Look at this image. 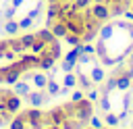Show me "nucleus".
<instances>
[{"instance_id":"obj_1","label":"nucleus","mask_w":133,"mask_h":129,"mask_svg":"<svg viewBox=\"0 0 133 129\" xmlns=\"http://www.w3.org/2000/svg\"><path fill=\"white\" fill-rule=\"evenodd\" d=\"M75 119L77 121H81L83 125L85 123H89V119H91V114H94V102H89L87 98H83L81 102H75Z\"/></svg>"},{"instance_id":"obj_2","label":"nucleus","mask_w":133,"mask_h":129,"mask_svg":"<svg viewBox=\"0 0 133 129\" xmlns=\"http://www.w3.org/2000/svg\"><path fill=\"white\" fill-rule=\"evenodd\" d=\"M89 10H91V15H94L100 23H108V19H110V8H108V4H104V2H94V4L89 6Z\"/></svg>"},{"instance_id":"obj_3","label":"nucleus","mask_w":133,"mask_h":129,"mask_svg":"<svg viewBox=\"0 0 133 129\" xmlns=\"http://www.w3.org/2000/svg\"><path fill=\"white\" fill-rule=\"evenodd\" d=\"M25 100L29 102V106H35V108H39V106H44L46 104V100H48V94L44 92V89H31L27 96H25Z\"/></svg>"},{"instance_id":"obj_4","label":"nucleus","mask_w":133,"mask_h":129,"mask_svg":"<svg viewBox=\"0 0 133 129\" xmlns=\"http://www.w3.org/2000/svg\"><path fill=\"white\" fill-rule=\"evenodd\" d=\"M42 54H48V56H52L54 60H60V58H62V50H60V42H58V40H54L52 44H48V46H46V50H44Z\"/></svg>"},{"instance_id":"obj_5","label":"nucleus","mask_w":133,"mask_h":129,"mask_svg":"<svg viewBox=\"0 0 133 129\" xmlns=\"http://www.w3.org/2000/svg\"><path fill=\"white\" fill-rule=\"evenodd\" d=\"M23 117H25V121H27V125H31V123H39V121H44V112H42V110H37L35 106H31L29 110H25V112H23Z\"/></svg>"},{"instance_id":"obj_6","label":"nucleus","mask_w":133,"mask_h":129,"mask_svg":"<svg viewBox=\"0 0 133 129\" xmlns=\"http://www.w3.org/2000/svg\"><path fill=\"white\" fill-rule=\"evenodd\" d=\"M29 92H31V85H29V81H25V79H19V81L12 85V94H17V96H21V98H25Z\"/></svg>"},{"instance_id":"obj_7","label":"nucleus","mask_w":133,"mask_h":129,"mask_svg":"<svg viewBox=\"0 0 133 129\" xmlns=\"http://www.w3.org/2000/svg\"><path fill=\"white\" fill-rule=\"evenodd\" d=\"M89 79H91L96 85H100V83L106 79V73H104V69H102L100 64H94V67H91V71H89Z\"/></svg>"},{"instance_id":"obj_8","label":"nucleus","mask_w":133,"mask_h":129,"mask_svg":"<svg viewBox=\"0 0 133 129\" xmlns=\"http://www.w3.org/2000/svg\"><path fill=\"white\" fill-rule=\"evenodd\" d=\"M31 81H33V85H35L37 89H44L46 83H48V75H46L44 71H33V73H31Z\"/></svg>"},{"instance_id":"obj_9","label":"nucleus","mask_w":133,"mask_h":129,"mask_svg":"<svg viewBox=\"0 0 133 129\" xmlns=\"http://www.w3.org/2000/svg\"><path fill=\"white\" fill-rule=\"evenodd\" d=\"M46 117H48V119H50V123H54V125H62V123L66 121V117H64V112H62V108H60V106H58V108H52Z\"/></svg>"},{"instance_id":"obj_10","label":"nucleus","mask_w":133,"mask_h":129,"mask_svg":"<svg viewBox=\"0 0 133 129\" xmlns=\"http://www.w3.org/2000/svg\"><path fill=\"white\" fill-rule=\"evenodd\" d=\"M35 37H37V40H42V42H46V44H52L54 40H58V37L52 33V29H48V27L37 29V31H35Z\"/></svg>"},{"instance_id":"obj_11","label":"nucleus","mask_w":133,"mask_h":129,"mask_svg":"<svg viewBox=\"0 0 133 129\" xmlns=\"http://www.w3.org/2000/svg\"><path fill=\"white\" fill-rule=\"evenodd\" d=\"M6 108H8L12 114H17V110H21V96L10 94V96L6 98Z\"/></svg>"},{"instance_id":"obj_12","label":"nucleus","mask_w":133,"mask_h":129,"mask_svg":"<svg viewBox=\"0 0 133 129\" xmlns=\"http://www.w3.org/2000/svg\"><path fill=\"white\" fill-rule=\"evenodd\" d=\"M50 29H52V33H54L58 40H62V37L69 33V29H66V23H64V21H58V19H56V23H54Z\"/></svg>"},{"instance_id":"obj_13","label":"nucleus","mask_w":133,"mask_h":129,"mask_svg":"<svg viewBox=\"0 0 133 129\" xmlns=\"http://www.w3.org/2000/svg\"><path fill=\"white\" fill-rule=\"evenodd\" d=\"M8 129H27V121H25L23 112H21V114H15V117L10 119V123H8Z\"/></svg>"},{"instance_id":"obj_14","label":"nucleus","mask_w":133,"mask_h":129,"mask_svg":"<svg viewBox=\"0 0 133 129\" xmlns=\"http://www.w3.org/2000/svg\"><path fill=\"white\" fill-rule=\"evenodd\" d=\"M56 64V60L52 58V56H48V54H39V71H50L52 67Z\"/></svg>"},{"instance_id":"obj_15","label":"nucleus","mask_w":133,"mask_h":129,"mask_svg":"<svg viewBox=\"0 0 133 129\" xmlns=\"http://www.w3.org/2000/svg\"><path fill=\"white\" fill-rule=\"evenodd\" d=\"M77 85H79V89H83V92H87V89H91V85H94V81L89 79V75H83V73H77Z\"/></svg>"},{"instance_id":"obj_16","label":"nucleus","mask_w":133,"mask_h":129,"mask_svg":"<svg viewBox=\"0 0 133 129\" xmlns=\"http://www.w3.org/2000/svg\"><path fill=\"white\" fill-rule=\"evenodd\" d=\"M100 110L106 114V112H112V100H110V94H100Z\"/></svg>"},{"instance_id":"obj_17","label":"nucleus","mask_w":133,"mask_h":129,"mask_svg":"<svg viewBox=\"0 0 133 129\" xmlns=\"http://www.w3.org/2000/svg\"><path fill=\"white\" fill-rule=\"evenodd\" d=\"M8 35H17L21 29H19V21L17 19H8V21H4V27H2Z\"/></svg>"},{"instance_id":"obj_18","label":"nucleus","mask_w":133,"mask_h":129,"mask_svg":"<svg viewBox=\"0 0 133 129\" xmlns=\"http://www.w3.org/2000/svg\"><path fill=\"white\" fill-rule=\"evenodd\" d=\"M19 40H21V44L25 46V50H29V48L33 46V42H35V31H29V33H23V35H19Z\"/></svg>"},{"instance_id":"obj_19","label":"nucleus","mask_w":133,"mask_h":129,"mask_svg":"<svg viewBox=\"0 0 133 129\" xmlns=\"http://www.w3.org/2000/svg\"><path fill=\"white\" fill-rule=\"evenodd\" d=\"M46 94L50 96V98H54V96H58V92H60V85L54 81V79H48V83H46Z\"/></svg>"},{"instance_id":"obj_20","label":"nucleus","mask_w":133,"mask_h":129,"mask_svg":"<svg viewBox=\"0 0 133 129\" xmlns=\"http://www.w3.org/2000/svg\"><path fill=\"white\" fill-rule=\"evenodd\" d=\"M60 108H62V112H64V117H66V119H75V108H77V106H75V102H71V100H69V102H64Z\"/></svg>"},{"instance_id":"obj_21","label":"nucleus","mask_w":133,"mask_h":129,"mask_svg":"<svg viewBox=\"0 0 133 129\" xmlns=\"http://www.w3.org/2000/svg\"><path fill=\"white\" fill-rule=\"evenodd\" d=\"M62 85H66V87H75L77 85V75L71 71V73H64V77H62Z\"/></svg>"},{"instance_id":"obj_22","label":"nucleus","mask_w":133,"mask_h":129,"mask_svg":"<svg viewBox=\"0 0 133 129\" xmlns=\"http://www.w3.org/2000/svg\"><path fill=\"white\" fill-rule=\"evenodd\" d=\"M129 87H131V79L127 75L116 77V89H129Z\"/></svg>"},{"instance_id":"obj_23","label":"nucleus","mask_w":133,"mask_h":129,"mask_svg":"<svg viewBox=\"0 0 133 129\" xmlns=\"http://www.w3.org/2000/svg\"><path fill=\"white\" fill-rule=\"evenodd\" d=\"M104 123H106L108 127H116V125L121 123V119H118V114H114V112H106V117H104Z\"/></svg>"},{"instance_id":"obj_24","label":"nucleus","mask_w":133,"mask_h":129,"mask_svg":"<svg viewBox=\"0 0 133 129\" xmlns=\"http://www.w3.org/2000/svg\"><path fill=\"white\" fill-rule=\"evenodd\" d=\"M33 23H35V21H33L31 17H27V15H25L23 19H19V29H31V27H33Z\"/></svg>"},{"instance_id":"obj_25","label":"nucleus","mask_w":133,"mask_h":129,"mask_svg":"<svg viewBox=\"0 0 133 129\" xmlns=\"http://www.w3.org/2000/svg\"><path fill=\"white\" fill-rule=\"evenodd\" d=\"M62 40H64L66 44H71V46H77V44H81V35H77V33H66Z\"/></svg>"},{"instance_id":"obj_26","label":"nucleus","mask_w":133,"mask_h":129,"mask_svg":"<svg viewBox=\"0 0 133 129\" xmlns=\"http://www.w3.org/2000/svg\"><path fill=\"white\" fill-rule=\"evenodd\" d=\"M85 98H87L89 102H98V100H100V89H94V87L87 89V92H85Z\"/></svg>"},{"instance_id":"obj_27","label":"nucleus","mask_w":133,"mask_h":129,"mask_svg":"<svg viewBox=\"0 0 133 129\" xmlns=\"http://www.w3.org/2000/svg\"><path fill=\"white\" fill-rule=\"evenodd\" d=\"M91 60H94V56H91V54H85V52H81V54L77 56V62H79V64H87V62H91Z\"/></svg>"},{"instance_id":"obj_28","label":"nucleus","mask_w":133,"mask_h":129,"mask_svg":"<svg viewBox=\"0 0 133 129\" xmlns=\"http://www.w3.org/2000/svg\"><path fill=\"white\" fill-rule=\"evenodd\" d=\"M85 98V92L83 89H75L73 94H71V102H81Z\"/></svg>"},{"instance_id":"obj_29","label":"nucleus","mask_w":133,"mask_h":129,"mask_svg":"<svg viewBox=\"0 0 133 129\" xmlns=\"http://www.w3.org/2000/svg\"><path fill=\"white\" fill-rule=\"evenodd\" d=\"M73 6L75 8H89L91 6V0H73Z\"/></svg>"},{"instance_id":"obj_30","label":"nucleus","mask_w":133,"mask_h":129,"mask_svg":"<svg viewBox=\"0 0 133 129\" xmlns=\"http://www.w3.org/2000/svg\"><path fill=\"white\" fill-rule=\"evenodd\" d=\"M89 125H91L94 129H102V119H100V117H96V114H91V119H89Z\"/></svg>"},{"instance_id":"obj_31","label":"nucleus","mask_w":133,"mask_h":129,"mask_svg":"<svg viewBox=\"0 0 133 129\" xmlns=\"http://www.w3.org/2000/svg\"><path fill=\"white\" fill-rule=\"evenodd\" d=\"M10 94H12V89H6V87H2V89H0V98H4V100H6Z\"/></svg>"},{"instance_id":"obj_32","label":"nucleus","mask_w":133,"mask_h":129,"mask_svg":"<svg viewBox=\"0 0 133 129\" xmlns=\"http://www.w3.org/2000/svg\"><path fill=\"white\" fill-rule=\"evenodd\" d=\"M23 2H25V0H10V4H12L15 8H21V6H23Z\"/></svg>"},{"instance_id":"obj_33","label":"nucleus","mask_w":133,"mask_h":129,"mask_svg":"<svg viewBox=\"0 0 133 129\" xmlns=\"http://www.w3.org/2000/svg\"><path fill=\"white\" fill-rule=\"evenodd\" d=\"M125 58H127V64H133V50H131V52H129Z\"/></svg>"},{"instance_id":"obj_34","label":"nucleus","mask_w":133,"mask_h":129,"mask_svg":"<svg viewBox=\"0 0 133 129\" xmlns=\"http://www.w3.org/2000/svg\"><path fill=\"white\" fill-rule=\"evenodd\" d=\"M0 83H4V71L0 69Z\"/></svg>"},{"instance_id":"obj_35","label":"nucleus","mask_w":133,"mask_h":129,"mask_svg":"<svg viewBox=\"0 0 133 129\" xmlns=\"http://www.w3.org/2000/svg\"><path fill=\"white\" fill-rule=\"evenodd\" d=\"M46 2H60V0H46Z\"/></svg>"},{"instance_id":"obj_36","label":"nucleus","mask_w":133,"mask_h":129,"mask_svg":"<svg viewBox=\"0 0 133 129\" xmlns=\"http://www.w3.org/2000/svg\"><path fill=\"white\" fill-rule=\"evenodd\" d=\"M60 2H73V0H60Z\"/></svg>"},{"instance_id":"obj_37","label":"nucleus","mask_w":133,"mask_h":129,"mask_svg":"<svg viewBox=\"0 0 133 129\" xmlns=\"http://www.w3.org/2000/svg\"><path fill=\"white\" fill-rule=\"evenodd\" d=\"M102 129H108V127H102Z\"/></svg>"},{"instance_id":"obj_38","label":"nucleus","mask_w":133,"mask_h":129,"mask_svg":"<svg viewBox=\"0 0 133 129\" xmlns=\"http://www.w3.org/2000/svg\"><path fill=\"white\" fill-rule=\"evenodd\" d=\"M87 129H94V127H87Z\"/></svg>"},{"instance_id":"obj_39","label":"nucleus","mask_w":133,"mask_h":129,"mask_svg":"<svg viewBox=\"0 0 133 129\" xmlns=\"http://www.w3.org/2000/svg\"><path fill=\"white\" fill-rule=\"evenodd\" d=\"M131 87H133V81H131Z\"/></svg>"},{"instance_id":"obj_40","label":"nucleus","mask_w":133,"mask_h":129,"mask_svg":"<svg viewBox=\"0 0 133 129\" xmlns=\"http://www.w3.org/2000/svg\"><path fill=\"white\" fill-rule=\"evenodd\" d=\"M131 4H133V2H131Z\"/></svg>"}]
</instances>
